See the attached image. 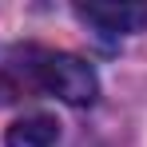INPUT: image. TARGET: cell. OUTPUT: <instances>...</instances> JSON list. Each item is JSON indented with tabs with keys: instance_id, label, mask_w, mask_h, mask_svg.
Returning a JSON list of instances; mask_svg holds the SVG:
<instances>
[{
	"instance_id": "obj_1",
	"label": "cell",
	"mask_w": 147,
	"mask_h": 147,
	"mask_svg": "<svg viewBox=\"0 0 147 147\" xmlns=\"http://www.w3.org/2000/svg\"><path fill=\"white\" fill-rule=\"evenodd\" d=\"M44 96H56L72 107H88L99 96V80L88 60L48 48V56H44Z\"/></svg>"
},
{
	"instance_id": "obj_2",
	"label": "cell",
	"mask_w": 147,
	"mask_h": 147,
	"mask_svg": "<svg viewBox=\"0 0 147 147\" xmlns=\"http://www.w3.org/2000/svg\"><path fill=\"white\" fill-rule=\"evenodd\" d=\"M44 56L40 44H4L0 48V103H20L44 92Z\"/></svg>"
},
{
	"instance_id": "obj_3",
	"label": "cell",
	"mask_w": 147,
	"mask_h": 147,
	"mask_svg": "<svg viewBox=\"0 0 147 147\" xmlns=\"http://www.w3.org/2000/svg\"><path fill=\"white\" fill-rule=\"evenodd\" d=\"M76 16L99 36H135L147 28V4H76Z\"/></svg>"
},
{
	"instance_id": "obj_4",
	"label": "cell",
	"mask_w": 147,
	"mask_h": 147,
	"mask_svg": "<svg viewBox=\"0 0 147 147\" xmlns=\"http://www.w3.org/2000/svg\"><path fill=\"white\" fill-rule=\"evenodd\" d=\"M56 139H60V123L44 111L24 115L4 131V147H56Z\"/></svg>"
}]
</instances>
